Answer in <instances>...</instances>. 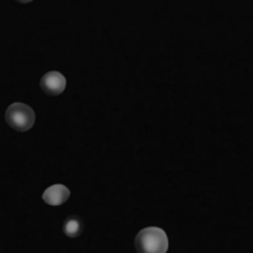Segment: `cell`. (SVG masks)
I'll list each match as a JSON object with an SVG mask.
<instances>
[{
    "label": "cell",
    "mask_w": 253,
    "mask_h": 253,
    "mask_svg": "<svg viewBox=\"0 0 253 253\" xmlns=\"http://www.w3.org/2000/svg\"><path fill=\"white\" fill-rule=\"evenodd\" d=\"M137 253H167L169 237L163 228L148 226L139 231L134 238Z\"/></svg>",
    "instance_id": "cell-1"
},
{
    "label": "cell",
    "mask_w": 253,
    "mask_h": 253,
    "mask_svg": "<svg viewBox=\"0 0 253 253\" xmlns=\"http://www.w3.org/2000/svg\"><path fill=\"white\" fill-rule=\"evenodd\" d=\"M5 119L11 128L20 133H26L33 128L35 121H36V113L30 106L24 103H12L6 109Z\"/></svg>",
    "instance_id": "cell-2"
},
{
    "label": "cell",
    "mask_w": 253,
    "mask_h": 253,
    "mask_svg": "<svg viewBox=\"0 0 253 253\" xmlns=\"http://www.w3.org/2000/svg\"><path fill=\"white\" fill-rule=\"evenodd\" d=\"M66 78L60 72H48L41 79V89L51 97L60 95L66 89Z\"/></svg>",
    "instance_id": "cell-3"
},
{
    "label": "cell",
    "mask_w": 253,
    "mask_h": 253,
    "mask_svg": "<svg viewBox=\"0 0 253 253\" xmlns=\"http://www.w3.org/2000/svg\"><path fill=\"white\" fill-rule=\"evenodd\" d=\"M70 198V191L67 186L64 185H52L49 188H46L42 194V200L48 204V206H61L64 204L67 200Z\"/></svg>",
    "instance_id": "cell-4"
},
{
    "label": "cell",
    "mask_w": 253,
    "mask_h": 253,
    "mask_svg": "<svg viewBox=\"0 0 253 253\" xmlns=\"http://www.w3.org/2000/svg\"><path fill=\"white\" fill-rule=\"evenodd\" d=\"M61 229H63L64 235H67L69 238H78L84 232V222L81 220L79 216L72 214L64 219Z\"/></svg>",
    "instance_id": "cell-5"
},
{
    "label": "cell",
    "mask_w": 253,
    "mask_h": 253,
    "mask_svg": "<svg viewBox=\"0 0 253 253\" xmlns=\"http://www.w3.org/2000/svg\"><path fill=\"white\" fill-rule=\"evenodd\" d=\"M18 3H30V2H33V0H17Z\"/></svg>",
    "instance_id": "cell-6"
}]
</instances>
